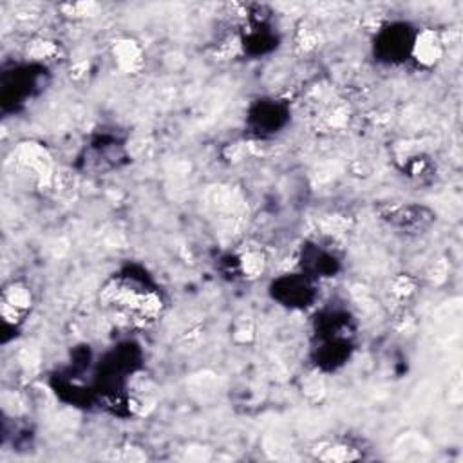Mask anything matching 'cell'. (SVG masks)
<instances>
[{
  "mask_svg": "<svg viewBox=\"0 0 463 463\" xmlns=\"http://www.w3.org/2000/svg\"><path fill=\"white\" fill-rule=\"evenodd\" d=\"M420 61L423 63H432L438 60L439 52H441V42L438 38L436 33L425 31L418 36H414V43H412V51H411Z\"/></svg>",
  "mask_w": 463,
  "mask_h": 463,
  "instance_id": "7a4b0ae2",
  "label": "cell"
},
{
  "mask_svg": "<svg viewBox=\"0 0 463 463\" xmlns=\"http://www.w3.org/2000/svg\"><path fill=\"white\" fill-rule=\"evenodd\" d=\"M101 295L105 306L128 322L146 324L154 320L163 307L159 291L152 288L145 277H137L130 271L116 275Z\"/></svg>",
  "mask_w": 463,
  "mask_h": 463,
  "instance_id": "6da1fadb",
  "label": "cell"
}]
</instances>
